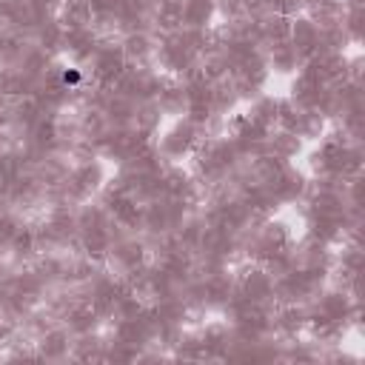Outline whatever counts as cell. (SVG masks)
Wrapping results in <instances>:
<instances>
[{
  "instance_id": "cell-1",
  "label": "cell",
  "mask_w": 365,
  "mask_h": 365,
  "mask_svg": "<svg viewBox=\"0 0 365 365\" xmlns=\"http://www.w3.org/2000/svg\"><path fill=\"white\" fill-rule=\"evenodd\" d=\"M63 83H80V71H63Z\"/></svg>"
}]
</instances>
